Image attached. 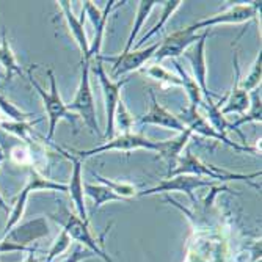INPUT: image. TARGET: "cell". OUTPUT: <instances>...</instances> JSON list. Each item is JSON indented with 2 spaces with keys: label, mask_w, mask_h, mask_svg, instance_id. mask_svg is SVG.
Instances as JSON below:
<instances>
[{
  "label": "cell",
  "mask_w": 262,
  "mask_h": 262,
  "mask_svg": "<svg viewBox=\"0 0 262 262\" xmlns=\"http://www.w3.org/2000/svg\"><path fill=\"white\" fill-rule=\"evenodd\" d=\"M209 36V32L206 30L201 38L192 46V49H187L182 55L190 61L193 69V76H195V82L198 83L201 93L207 98V101L213 96V94L209 93L207 85H206V79H207V66H206V39Z\"/></svg>",
  "instance_id": "obj_13"
},
{
  "label": "cell",
  "mask_w": 262,
  "mask_h": 262,
  "mask_svg": "<svg viewBox=\"0 0 262 262\" xmlns=\"http://www.w3.org/2000/svg\"><path fill=\"white\" fill-rule=\"evenodd\" d=\"M250 112L248 113H244L242 118H239L235 123H232V129L241 135L242 140H245L244 134L239 130V127L245 123H260L262 120V102H260V93L259 90H253L251 91V96H250Z\"/></svg>",
  "instance_id": "obj_22"
},
{
  "label": "cell",
  "mask_w": 262,
  "mask_h": 262,
  "mask_svg": "<svg viewBox=\"0 0 262 262\" xmlns=\"http://www.w3.org/2000/svg\"><path fill=\"white\" fill-rule=\"evenodd\" d=\"M58 152L64 157H68L69 160H73V176H71V182L68 185V192L71 195V200L74 201V206H76V210H77V217L80 220H83L85 223H90V219H88V213H86V207H85V200H83V181H82V160L79 157H74V156H69L68 152L61 151L60 148H57Z\"/></svg>",
  "instance_id": "obj_16"
},
{
  "label": "cell",
  "mask_w": 262,
  "mask_h": 262,
  "mask_svg": "<svg viewBox=\"0 0 262 262\" xmlns=\"http://www.w3.org/2000/svg\"><path fill=\"white\" fill-rule=\"evenodd\" d=\"M93 256V253L91 251H85V250H82L80 247H76V250L71 253V256L64 260V262H80V260H83V259H88V257H91Z\"/></svg>",
  "instance_id": "obj_34"
},
{
  "label": "cell",
  "mask_w": 262,
  "mask_h": 262,
  "mask_svg": "<svg viewBox=\"0 0 262 262\" xmlns=\"http://www.w3.org/2000/svg\"><path fill=\"white\" fill-rule=\"evenodd\" d=\"M90 61L82 60V71H80V83L76 93V98L68 105L69 112H77V115L83 120V123L96 135H101V129L96 120V108H94V98L90 83Z\"/></svg>",
  "instance_id": "obj_3"
},
{
  "label": "cell",
  "mask_w": 262,
  "mask_h": 262,
  "mask_svg": "<svg viewBox=\"0 0 262 262\" xmlns=\"http://www.w3.org/2000/svg\"><path fill=\"white\" fill-rule=\"evenodd\" d=\"M146 74H148V76H151L152 79H156V80L162 82V83L181 86V80H179V77L173 76L171 73H168V71L163 69L162 66L152 64L151 68H148V69H146Z\"/></svg>",
  "instance_id": "obj_32"
},
{
  "label": "cell",
  "mask_w": 262,
  "mask_h": 262,
  "mask_svg": "<svg viewBox=\"0 0 262 262\" xmlns=\"http://www.w3.org/2000/svg\"><path fill=\"white\" fill-rule=\"evenodd\" d=\"M85 193H88L94 200V210L101 209L105 203L110 201H126L120 195H116L113 190H110L105 185H93V184H85L83 187Z\"/></svg>",
  "instance_id": "obj_23"
},
{
  "label": "cell",
  "mask_w": 262,
  "mask_h": 262,
  "mask_svg": "<svg viewBox=\"0 0 262 262\" xmlns=\"http://www.w3.org/2000/svg\"><path fill=\"white\" fill-rule=\"evenodd\" d=\"M200 38H201V35H198L196 32L188 30V29H184V30H179V32H174L168 36H165L163 41H160L159 49L152 57L154 64L159 66V63H162L165 58L176 60V57H181Z\"/></svg>",
  "instance_id": "obj_10"
},
{
  "label": "cell",
  "mask_w": 262,
  "mask_h": 262,
  "mask_svg": "<svg viewBox=\"0 0 262 262\" xmlns=\"http://www.w3.org/2000/svg\"><path fill=\"white\" fill-rule=\"evenodd\" d=\"M4 159H5V152H4V149H2V145H0V163L4 162ZM0 209H4V210H7V212H8V207H7V204H5V201H4L2 195H0Z\"/></svg>",
  "instance_id": "obj_37"
},
{
  "label": "cell",
  "mask_w": 262,
  "mask_h": 262,
  "mask_svg": "<svg viewBox=\"0 0 262 262\" xmlns=\"http://www.w3.org/2000/svg\"><path fill=\"white\" fill-rule=\"evenodd\" d=\"M13 250H26V248L11 242H0V251H13Z\"/></svg>",
  "instance_id": "obj_36"
},
{
  "label": "cell",
  "mask_w": 262,
  "mask_h": 262,
  "mask_svg": "<svg viewBox=\"0 0 262 262\" xmlns=\"http://www.w3.org/2000/svg\"><path fill=\"white\" fill-rule=\"evenodd\" d=\"M260 74H262V66H260V52L256 57L251 71L247 74V77L241 82V88L247 93H251L253 90H257V86L260 85Z\"/></svg>",
  "instance_id": "obj_29"
},
{
  "label": "cell",
  "mask_w": 262,
  "mask_h": 262,
  "mask_svg": "<svg viewBox=\"0 0 262 262\" xmlns=\"http://www.w3.org/2000/svg\"><path fill=\"white\" fill-rule=\"evenodd\" d=\"M179 120L192 130V134H200L203 137H207V138H213V140H219V141H223L225 145H228L229 148L235 149V151H244V152H256V148H248V146H239L237 143L231 141L226 135H222L219 134L215 129H213L209 121L206 120L204 116H201L198 113V110H185L184 112V116L179 118Z\"/></svg>",
  "instance_id": "obj_12"
},
{
  "label": "cell",
  "mask_w": 262,
  "mask_h": 262,
  "mask_svg": "<svg viewBox=\"0 0 262 262\" xmlns=\"http://www.w3.org/2000/svg\"><path fill=\"white\" fill-rule=\"evenodd\" d=\"M115 121L118 123V126H120L123 129L124 134L130 132V129L134 127L135 124V120H134V116L130 115V112L127 110V107L124 105L123 101L118 102L116 105V112H115Z\"/></svg>",
  "instance_id": "obj_30"
},
{
  "label": "cell",
  "mask_w": 262,
  "mask_h": 262,
  "mask_svg": "<svg viewBox=\"0 0 262 262\" xmlns=\"http://www.w3.org/2000/svg\"><path fill=\"white\" fill-rule=\"evenodd\" d=\"M115 0H110L105 5V10L102 11V16H101V20L98 22V26L94 27L96 29V35H94V39H93V44H90V52H88V60L91 61L93 57H99V51H101V46H102V39H104V33H105V24H107V17L112 11V8L115 7Z\"/></svg>",
  "instance_id": "obj_24"
},
{
  "label": "cell",
  "mask_w": 262,
  "mask_h": 262,
  "mask_svg": "<svg viewBox=\"0 0 262 262\" xmlns=\"http://www.w3.org/2000/svg\"><path fill=\"white\" fill-rule=\"evenodd\" d=\"M46 235H49V226H47V222L44 217H38L29 223H24L17 226L16 229H11L10 232H7V242L14 241L13 244L24 247L26 244L42 239Z\"/></svg>",
  "instance_id": "obj_17"
},
{
  "label": "cell",
  "mask_w": 262,
  "mask_h": 262,
  "mask_svg": "<svg viewBox=\"0 0 262 262\" xmlns=\"http://www.w3.org/2000/svg\"><path fill=\"white\" fill-rule=\"evenodd\" d=\"M11 156H13V159H14L16 162H19V163H29V160H30L29 152H27V151H24V149H20V148H14Z\"/></svg>",
  "instance_id": "obj_35"
},
{
  "label": "cell",
  "mask_w": 262,
  "mask_h": 262,
  "mask_svg": "<svg viewBox=\"0 0 262 262\" xmlns=\"http://www.w3.org/2000/svg\"><path fill=\"white\" fill-rule=\"evenodd\" d=\"M171 61H173V64H174V68H176V71H178V74H179L181 86H184L185 91H187V94H188V99H190V107H188V108H190V110H196L198 105L204 104V101H203V93H201L198 83L195 82L193 77H190V76H188V73L179 64L178 60H171Z\"/></svg>",
  "instance_id": "obj_20"
},
{
  "label": "cell",
  "mask_w": 262,
  "mask_h": 262,
  "mask_svg": "<svg viewBox=\"0 0 262 262\" xmlns=\"http://www.w3.org/2000/svg\"><path fill=\"white\" fill-rule=\"evenodd\" d=\"M181 4L182 2H179V0H173V2H163V13H162V17H160V20L156 24V26L146 33V35H143L141 38H140V41H138V44L135 46V49H137V47H140V46H143V44H145L151 36H154L156 33H159L160 30H162V27L165 26V24H166V20H168V17L181 7Z\"/></svg>",
  "instance_id": "obj_26"
},
{
  "label": "cell",
  "mask_w": 262,
  "mask_h": 262,
  "mask_svg": "<svg viewBox=\"0 0 262 262\" xmlns=\"http://www.w3.org/2000/svg\"><path fill=\"white\" fill-rule=\"evenodd\" d=\"M36 64L30 66L29 69V82L32 83V86L36 90V93L41 96L42 102H44V108L47 112V118H49V134H47V140H52L54 134H55V127L58 124L60 120H68L71 124L74 126L76 132H77V113L74 112H69L68 110V105L61 101L60 98V93H58V88H57V82H55V76H54V71L49 68L47 69V76H49V80H51V91H46L39 83L38 80L33 77V68Z\"/></svg>",
  "instance_id": "obj_1"
},
{
  "label": "cell",
  "mask_w": 262,
  "mask_h": 262,
  "mask_svg": "<svg viewBox=\"0 0 262 262\" xmlns=\"http://www.w3.org/2000/svg\"><path fill=\"white\" fill-rule=\"evenodd\" d=\"M179 174H193V176H201V178H210V181L213 182H226V181H247L248 184H251L253 187L259 188L257 184H253L251 179L259 178L260 171L251 173V174H239V173H229L226 170L217 168L213 165H207L204 162H201L192 151H185V154L182 157H179L176 168L166 174V178H173V176H179Z\"/></svg>",
  "instance_id": "obj_2"
},
{
  "label": "cell",
  "mask_w": 262,
  "mask_h": 262,
  "mask_svg": "<svg viewBox=\"0 0 262 262\" xmlns=\"http://www.w3.org/2000/svg\"><path fill=\"white\" fill-rule=\"evenodd\" d=\"M69 245H71V237L66 234V231H64V229H61V232L58 234L57 241L54 242V245H52V248H51L49 254H47L46 262H52V260H54V257H55V256H58V254H61L63 251H66V250L69 248Z\"/></svg>",
  "instance_id": "obj_33"
},
{
  "label": "cell",
  "mask_w": 262,
  "mask_h": 262,
  "mask_svg": "<svg viewBox=\"0 0 262 262\" xmlns=\"http://www.w3.org/2000/svg\"><path fill=\"white\" fill-rule=\"evenodd\" d=\"M149 98H151V110L138 118V124L145 126V124H154V126H160L165 129H173L178 132H184L187 130V126L179 120V116L173 115L171 112H168L166 108H163L159 102L152 90H149Z\"/></svg>",
  "instance_id": "obj_14"
},
{
  "label": "cell",
  "mask_w": 262,
  "mask_h": 262,
  "mask_svg": "<svg viewBox=\"0 0 262 262\" xmlns=\"http://www.w3.org/2000/svg\"><path fill=\"white\" fill-rule=\"evenodd\" d=\"M162 143L160 141H152L149 138H146L145 135L141 134H123L120 137H115L112 140H108L104 145L98 146V148H93L88 151H76L79 159H86L91 156H96L101 152H107V151H134V149H149V151H160Z\"/></svg>",
  "instance_id": "obj_6"
},
{
  "label": "cell",
  "mask_w": 262,
  "mask_h": 262,
  "mask_svg": "<svg viewBox=\"0 0 262 262\" xmlns=\"http://www.w3.org/2000/svg\"><path fill=\"white\" fill-rule=\"evenodd\" d=\"M156 4H157V2H138V11H137L135 24H134V29L130 30V35H129V38H127V42H126V47H124L123 54L130 52V49L134 47V41H135L137 33L140 32V29H141V26H143V22L146 20L148 14L152 11V8L156 7Z\"/></svg>",
  "instance_id": "obj_25"
},
{
  "label": "cell",
  "mask_w": 262,
  "mask_h": 262,
  "mask_svg": "<svg viewBox=\"0 0 262 262\" xmlns=\"http://www.w3.org/2000/svg\"><path fill=\"white\" fill-rule=\"evenodd\" d=\"M63 14H64V19H66V24L69 27V32L73 33L79 49L82 52V60H88V52H90V42L86 39V33H85V27H83V20H85V11L82 10V17L77 19L73 13V10H71V5L69 2H66V0H61V2H58ZM90 61V60H88Z\"/></svg>",
  "instance_id": "obj_18"
},
{
  "label": "cell",
  "mask_w": 262,
  "mask_h": 262,
  "mask_svg": "<svg viewBox=\"0 0 262 262\" xmlns=\"http://www.w3.org/2000/svg\"><path fill=\"white\" fill-rule=\"evenodd\" d=\"M234 71H235V77L231 91L226 94V101L223 107L220 108L222 115L228 113H247V108L250 107V96L248 93L241 88V66H239V55L234 52Z\"/></svg>",
  "instance_id": "obj_15"
},
{
  "label": "cell",
  "mask_w": 262,
  "mask_h": 262,
  "mask_svg": "<svg viewBox=\"0 0 262 262\" xmlns=\"http://www.w3.org/2000/svg\"><path fill=\"white\" fill-rule=\"evenodd\" d=\"M0 64L5 68V83L11 82L13 76H22V68L16 61V57L7 39L5 29L2 30V44H0Z\"/></svg>",
  "instance_id": "obj_21"
},
{
  "label": "cell",
  "mask_w": 262,
  "mask_h": 262,
  "mask_svg": "<svg viewBox=\"0 0 262 262\" xmlns=\"http://www.w3.org/2000/svg\"><path fill=\"white\" fill-rule=\"evenodd\" d=\"M160 46V41L154 42L152 46L146 47V49H141V51H132V52H127V54H121L118 57H96L99 61L104 60V61H112L113 63V76L115 77H120L123 74H127V73H134V71L140 69L143 64L146 61H149L154 54L157 52Z\"/></svg>",
  "instance_id": "obj_11"
},
{
  "label": "cell",
  "mask_w": 262,
  "mask_h": 262,
  "mask_svg": "<svg viewBox=\"0 0 262 262\" xmlns=\"http://www.w3.org/2000/svg\"><path fill=\"white\" fill-rule=\"evenodd\" d=\"M200 187H213V181H210L207 178H201V176H193V174H179V176L163 179L162 182H159V185H156L152 188L138 192L137 196H149V195H156V193H170V192H184L190 198V201L196 204V198H195L193 192Z\"/></svg>",
  "instance_id": "obj_7"
},
{
  "label": "cell",
  "mask_w": 262,
  "mask_h": 262,
  "mask_svg": "<svg viewBox=\"0 0 262 262\" xmlns=\"http://www.w3.org/2000/svg\"><path fill=\"white\" fill-rule=\"evenodd\" d=\"M96 74L99 77V82L102 85V93H104V101H105V113H107V126H105V134L104 138H113L115 134V112H116V105L121 101L120 93L123 90V86L129 82V77L113 82L108 79V76L105 74L104 66L101 61H98L96 64Z\"/></svg>",
  "instance_id": "obj_8"
},
{
  "label": "cell",
  "mask_w": 262,
  "mask_h": 262,
  "mask_svg": "<svg viewBox=\"0 0 262 262\" xmlns=\"http://www.w3.org/2000/svg\"><path fill=\"white\" fill-rule=\"evenodd\" d=\"M0 108H2V112H4L8 118H11L13 121H17V123L26 121L27 118L33 116L32 113H26V112H22L20 108H17L13 102H10V101L4 96V94H0Z\"/></svg>",
  "instance_id": "obj_31"
},
{
  "label": "cell",
  "mask_w": 262,
  "mask_h": 262,
  "mask_svg": "<svg viewBox=\"0 0 262 262\" xmlns=\"http://www.w3.org/2000/svg\"><path fill=\"white\" fill-rule=\"evenodd\" d=\"M63 212V219H58L55 215H51L54 220L60 222L63 225V229L66 231V234L71 237V241H76L79 244H82L83 247H86L93 254L99 256L104 262H113L112 257L104 251V248L98 244V241L94 239L90 232V223H85L83 220H80L76 213H71L64 206L61 207Z\"/></svg>",
  "instance_id": "obj_5"
},
{
  "label": "cell",
  "mask_w": 262,
  "mask_h": 262,
  "mask_svg": "<svg viewBox=\"0 0 262 262\" xmlns=\"http://www.w3.org/2000/svg\"><path fill=\"white\" fill-rule=\"evenodd\" d=\"M55 190V192H68V185L64 184H58V182H54L51 179H46L42 174H39L33 165H29V181H27V185L20 190V193L10 212V219L7 222V226H5V234L10 232L19 222V219L22 217L24 213V209H26V204L29 201V196L32 192L35 190Z\"/></svg>",
  "instance_id": "obj_4"
},
{
  "label": "cell",
  "mask_w": 262,
  "mask_h": 262,
  "mask_svg": "<svg viewBox=\"0 0 262 262\" xmlns=\"http://www.w3.org/2000/svg\"><path fill=\"white\" fill-rule=\"evenodd\" d=\"M93 176L96 178L99 182H102L105 187H108L110 190H113V192L116 193V195H120L121 198H124L126 201L129 200V198H134V196H137V188L134 187V185H130V184H126V182H115V181H108L107 178H104V176H101L99 173H93Z\"/></svg>",
  "instance_id": "obj_28"
},
{
  "label": "cell",
  "mask_w": 262,
  "mask_h": 262,
  "mask_svg": "<svg viewBox=\"0 0 262 262\" xmlns=\"http://www.w3.org/2000/svg\"><path fill=\"white\" fill-rule=\"evenodd\" d=\"M192 130H190L187 127V130H184L182 134H179L176 138L173 140H166V141H160L162 146H160V157H163L166 160V163H168V173H171L176 165H178V160L181 157V152L184 149V146L187 145V141L190 140V137H192Z\"/></svg>",
  "instance_id": "obj_19"
},
{
  "label": "cell",
  "mask_w": 262,
  "mask_h": 262,
  "mask_svg": "<svg viewBox=\"0 0 262 262\" xmlns=\"http://www.w3.org/2000/svg\"><path fill=\"white\" fill-rule=\"evenodd\" d=\"M39 121H41V118H39V120H36V121H33V123H26V121H20V123H17V121H0V129H4L5 132H10V134H13L16 137L22 138L26 143H30L29 134L32 132L33 126L36 123H39Z\"/></svg>",
  "instance_id": "obj_27"
},
{
  "label": "cell",
  "mask_w": 262,
  "mask_h": 262,
  "mask_svg": "<svg viewBox=\"0 0 262 262\" xmlns=\"http://www.w3.org/2000/svg\"><path fill=\"white\" fill-rule=\"evenodd\" d=\"M259 8H260V2H253V4H248V5H235V7H231L229 10H226L223 13L210 16L207 19H201V20L192 24V26H188L187 29L198 33L200 29H209V27H213V26H220V24L248 22V20L256 17Z\"/></svg>",
  "instance_id": "obj_9"
}]
</instances>
